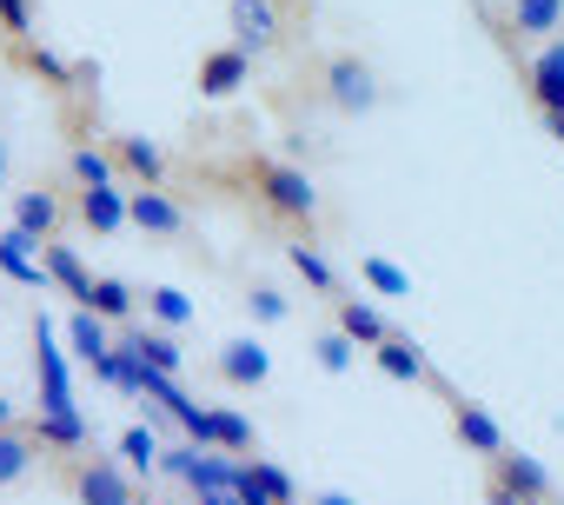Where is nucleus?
I'll use <instances>...</instances> for the list:
<instances>
[{"mask_svg": "<svg viewBox=\"0 0 564 505\" xmlns=\"http://www.w3.org/2000/svg\"><path fill=\"white\" fill-rule=\"evenodd\" d=\"M67 180H74V186H107V180H120V166H113V153H107V147L80 140V147L67 153Z\"/></svg>", "mask_w": 564, "mask_h": 505, "instance_id": "cd10ccee", "label": "nucleus"}, {"mask_svg": "<svg viewBox=\"0 0 564 505\" xmlns=\"http://www.w3.org/2000/svg\"><path fill=\"white\" fill-rule=\"evenodd\" d=\"M147 320H153V326H173V333H180V326L193 320V300H186L180 287H153V293H147Z\"/></svg>", "mask_w": 564, "mask_h": 505, "instance_id": "7c9ffc66", "label": "nucleus"}, {"mask_svg": "<svg viewBox=\"0 0 564 505\" xmlns=\"http://www.w3.org/2000/svg\"><path fill=\"white\" fill-rule=\"evenodd\" d=\"M0 180H8V153H0Z\"/></svg>", "mask_w": 564, "mask_h": 505, "instance_id": "a19ab883", "label": "nucleus"}, {"mask_svg": "<svg viewBox=\"0 0 564 505\" xmlns=\"http://www.w3.org/2000/svg\"><path fill=\"white\" fill-rule=\"evenodd\" d=\"M34 34V8L28 0H0V41H28Z\"/></svg>", "mask_w": 564, "mask_h": 505, "instance_id": "f704fd0d", "label": "nucleus"}, {"mask_svg": "<svg viewBox=\"0 0 564 505\" xmlns=\"http://www.w3.org/2000/svg\"><path fill=\"white\" fill-rule=\"evenodd\" d=\"M232 180L259 200V213L265 219H279V226H293V233H319V186H313V173L306 166H293V160H272V153H246L239 166H232Z\"/></svg>", "mask_w": 564, "mask_h": 505, "instance_id": "f257e3e1", "label": "nucleus"}, {"mask_svg": "<svg viewBox=\"0 0 564 505\" xmlns=\"http://www.w3.org/2000/svg\"><path fill=\"white\" fill-rule=\"evenodd\" d=\"M120 459H127L133 472H153V465H160V439H153L147 426H127V432H120Z\"/></svg>", "mask_w": 564, "mask_h": 505, "instance_id": "473e14b6", "label": "nucleus"}, {"mask_svg": "<svg viewBox=\"0 0 564 505\" xmlns=\"http://www.w3.org/2000/svg\"><path fill=\"white\" fill-rule=\"evenodd\" d=\"M41 465H47V445H41L28 426H8V432H0V492L21 485V479L41 472Z\"/></svg>", "mask_w": 564, "mask_h": 505, "instance_id": "412c9836", "label": "nucleus"}, {"mask_svg": "<svg viewBox=\"0 0 564 505\" xmlns=\"http://www.w3.org/2000/svg\"><path fill=\"white\" fill-rule=\"evenodd\" d=\"M544 127H551V140L564 147V114H544Z\"/></svg>", "mask_w": 564, "mask_h": 505, "instance_id": "4c0bfd02", "label": "nucleus"}, {"mask_svg": "<svg viewBox=\"0 0 564 505\" xmlns=\"http://www.w3.org/2000/svg\"><path fill=\"white\" fill-rule=\"evenodd\" d=\"M372 366H379L386 379H405V386H425V379H432V359H425L419 340H405V333H386V340L372 346Z\"/></svg>", "mask_w": 564, "mask_h": 505, "instance_id": "aec40b11", "label": "nucleus"}, {"mask_svg": "<svg viewBox=\"0 0 564 505\" xmlns=\"http://www.w3.org/2000/svg\"><path fill=\"white\" fill-rule=\"evenodd\" d=\"M213 373H219L226 386L252 393V386H265V379H272V353H265L259 340H226V346L213 353Z\"/></svg>", "mask_w": 564, "mask_h": 505, "instance_id": "2eb2a0df", "label": "nucleus"}, {"mask_svg": "<svg viewBox=\"0 0 564 505\" xmlns=\"http://www.w3.org/2000/svg\"><path fill=\"white\" fill-rule=\"evenodd\" d=\"M28 432H34L47 452H80V445H94V432H87V419H80V412H34V419H28Z\"/></svg>", "mask_w": 564, "mask_h": 505, "instance_id": "b1692460", "label": "nucleus"}, {"mask_svg": "<svg viewBox=\"0 0 564 505\" xmlns=\"http://www.w3.org/2000/svg\"><path fill=\"white\" fill-rule=\"evenodd\" d=\"M0 273H8L14 287H28V293L54 287V280H47V260H41V239H34V233H21V226L0 233Z\"/></svg>", "mask_w": 564, "mask_h": 505, "instance_id": "4468645a", "label": "nucleus"}, {"mask_svg": "<svg viewBox=\"0 0 564 505\" xmlns=\"http://www.w3.org/2000/svg\"><path fill=\"white\" fill-rule=\"evenodd\" d=\"M34 379H41V412H80L74 406V379H67V359L54 346V326L34 313Z\"/></svg>", "mask_w": 564, "mask_h": 505, "instance_id": "6e6552de", "label": "nucleus"}, {"mask_svg": "<svg viewBox=\"0 0 564 505\" xmlns=\"http://www.w3.org/2000/svg\"><path fill=\"white\" fill-rule=\"evenodd\" d=\"M120 346L140 359V366H160V373H186V353H180V340H173V326H153V320H133V326H120Z\"/></svg>", "mask_w": 564, "mask_h": 505, "instance_id": "f8f14e48", "label": "nucleus"}, {"mask_svg": "<svg viewBox=\"0 0 564 505\" xmlns=\"http://www.w3.org/2000/svg\"><path fill=\"white\" fill-rule=\"evenodd\" d=\"M41 260H47V280H54V287H61V293L74 300V307H87V300H94V273H87V260H80V246H74L67 233L41 246Z\"/></svg>", "mask_w": 564, "mask_h": 505, "instance_id": "6ab92c4d", "label": "nucleus"}, {"mask_svg": "<svg viewBox=\"0 0 564 505\" xmlns=\"http://www.w3.org/2000/svg\"><path fill=\"white\" fill-rule=\"evenodd\" d=\"M107 153H113L127 186H166V153L147 133H107Z\"/></svg>", "mask_w": 564, "mask_h": 505, "instance_id": "9b49d317", "label": "nucleus"}, {"mask_svg": "<svg viewBox=\"0 0 564 505\" xmlns=\"http://www.w3.org/2000/svg\"><path fill=\"white\" fill-rule=\"evenodd\" d=\"M206 412H213V452H232V459L259 452V432H252L246 412H232V406H206Z\"/></svg>", "mask_w": 564, "mask_h": 505, "instance_id": "a878e982", "label": "nucleus"}, {"mask_svg": "<svg viewBox=\"0 0 564 505\" xmlns=\"http://www.w3.org/2000/svg\"><path fill=\"white\" fill-rule=\"evenodd\" d=\"M8 54H14V67L41 74V80H54V87H74V67H67V61H54L47 47H34V41H8Z\"/></svg>", "mask_w": 564, "mask_h": 505, "instance_id": "c756f323", "label": "nucleus"}, {"mask_svg": "<svg viewBox=\"0 0 564 505\" xmlns=\"http://www.w3.org/2000/svg\"><path fill=\"white\" fill-rule=\"evenodd\" d=\"M74 219H80L94 239H107V233L133 226V206H127V180H107V186H74Z\"/></svg>", "mask_w": 564, "mask_h": 505, "instance_id": "1a4fd4ad", "label": "nucleus"}, {"mask_svg": "<svg viewBox=\"0 0 564 505\" xmlns=\"http://www.w3.org/2000/svg\"><path fill=\"white\" fill-rule=\"evenodd\" d=\"M352 353H359V346H352V340H346L339 326L313 340V359H319V373H352Z\"/></svg>", "mask_w": 564, "mask_h": 505, "instance_id": "2f4dec72", "label": "nucleus"}, {"mask_svg": "<svg viewBox=\"0 0 564 505\" xmlns=\"http://www.w3.org/2000/svg\"><path fill=\"white\" fill-rule=\"evenodd\" d=\"M127 206H133V226L147 239H186L193 233V213L173 200V186H127Z\"/></svg>", "mask_w": 564, "mask_h": 505, "instance_id": "423d86ee", "label": "nucleus"}, {"mask_svg": "<svg viewBox=\"0 0 564 505\" xmlns=\"http://www.w3.org/2000/svg\"><path fill=\"white\" fill-rule=\"evenodd\" d=\"M67 340H74V359H80L87 373H100V366H107V353H113V333H107V320H100L94 307H74Z\"/></svg>", "mask_w": 564, "mask_h": 505, "instance_id": "4be33fe9", "label": "nucleus"}, {"mask_svg": "<svg viewBox=\"0 0 564 505\" xmlns=\"http://www.w3.org/2000/svg\"><path fill=\"white\" fill-rule=\"evenodd\" d=\"M485 505H524V498H518V492H505L498 479H485Z\"/></svg>", "mask_w": 564, "mask_h": 505, "instance_id": "c9c22d12", "label": "nucleus"}, {"mask_svg": "<svg viewBox=\"0 0 564 505\" xmlns=\"http://www.w3.org/2000/svg\"><path fill=\"white\" fill-rule=\"evenodd\" d=\"M246 307H252V320H265V326H279L293 307H286V293L279 287H246Z\"/></svg>", "mask_w": 564, "mask_h": 505, "instance_id": "72a5a7b5", "label": "nucleus"}, {"mask_svg": "<svg viewBox=\"0 0 564 505\" xmlns=\"http://www.w3.org/2000/svg\"><path fill=\"white\" fill-rule=\"evenodd\" d=\"M485 465H491V479H498L505 492H518L524 505H544V498H551V472H544V465H538L531 452L505 445V452H498V459H485Z\"/></svg>", "mask_w": 564, "mask_h": 505, "instance_id": "dca6fc26", "label": "nucleus"}, {"mask_svg": "<svg viewBox=\"0 0 564 505\" xmlns=\"http://www.w3.org/2000/svg\"><path fill=\"white\" fill-rule=\"evenodd\" d=\"M306 94L326 107V114H346V120H359V114H372L379 100H386V87H379V74H372V61H359V54H319L313 67H306Z\"/></svg>", "mask_w": 564, "mask_h": 505, "instance_id": "20e7f679", "label": "nucleus"}, {"mask_svg": "<svg viewBox=\"0 0 564 505\" xmlns=\"http://www.w3.org/2000/svg\"><path fill=\"white\" fill-rule=\"evenodd\" d=\"M505 41H518V47H544L557 28H564V0H511V8H505Z\"/></svg>", "mask_w": 564, "mask_h": 505, "instance_id": "ddd939ff", "label": "nucleus"}, {"mask_svg": "<svg viewBox=\"0 0 564 505\" xmlns=\"http://www.w3.org/2000/svg\"><path fill=\"white\" fill-rule=\"evenodd\" d=\"M306 21H313L306 0H226V28H232V41H239L252 61L286 54Z\"/></svg>", "mask_w": 564, "mask_h": 505, "instance_id": "7ed1b4c3", "label": "nucleus"}, {"mask_svg": "<svg viewBox=\"0 0 564 505\" xmlns=\"http://www.w3.org/2000/svg\"><path fill=\"white\" fill-rule=\"evenodd\" d=\"M286 260H293V273H300V280L313 287V293H326V300L339 293V273H333V260H326V253H319V246H313L306 233H300V239L286 246Z\"/></svg>", "mask_w": 564, "mask_h": 505, "instance_id": "bb28decb", "label": "nucleus"}, {"mask_svg": "<svg viewBox=\"0 0 564 505\" xmlns=\"http://www.w3.org/2000/svg\"><path fill=\"white\" fill-rule=\"evenodd\" d=\"M246 505H286V498H300V485H293V472L286 465H272V459H239V485H232Z\"/></svg>", "mask_w": 564, "mask_h": 505, "instance_id": "f3484780", "label": "nucleus"}, {"mask_svg": "<svg viewBox=\"0 0 564 505\" xmlns=\"http://www.w3.org/2000/svg\"><path fill=\"white\" fill-rule=\"evenodd\" d=\"M41 472H47L74 505H153L147 485H140L120 459H107V452H94V445H80V452H47Z\"/></svg>", "mask_w": 564, "mask_h": 505, "instance_id": "f03ea898", "label": "nucleus"}, {"mask_svg": "<svg viewBox=\"0 0 564 505\" xmlns=\"http://www.w3.org/2000/svg\"><path fill=\"white\" fill-rule=\"evenodd\" d=\"M524 94L538 100V114H564V41H544L524 61Z\"/></svg>", "mask_w": 564, "mask_h": 505, "instance_id": "a211bd4d", "label": "nucleus"}, {"mask_svg": "<svg viewBox=\"0 0 564 505\" xmlns=\"http://www.w3.org/2000/svg\"><path fill=\"white\" fill-rule=\"evenodd\" d=\"M67 219H74V186H67V180H34L28 193H14V226L34 233L41 246L61 239Z\"/></svg>", "mask_w": 564, "mask_h": 505, "instance_id": "39448f33", "label": "nucleus"}, {"mask_svg": "<svg viewBox=\"0 0 564 505\" xmlns=\"http://www.w3.org/2000/svg\"><path fill=\"white\" fill-rule=\"evenodd\" d=\"M153 505H180V498H153Z\"/></svg>", "mask_w": 564, "mask_h": 505, "instance_id": "79ce46f5", "label": "nucleus"}, {"mask_svg": "<svg viewBox=\"0 0 564 505\" xmlns=\"http://www.w3.org/2000/svg\"><path fill=\"white\" fill-rule=\"evenodd\" d=\"M87 307H94L107 326H133V320H140V293H133L127 280H113V273L94 280V300H87Z\"/></svg>", "mask_w": 564, "mask_h": 505, "instance_id": "393cba45", "label": "nucleus"}, {"mask_svg": "<svg viewBox=\"0 0 564 505\" xmlns=\"http://www.w3.org/2000/svg\"><path fill=\"white\" fill-rule=\"evenodd\" d=\"M8 426H21V419H14V406H8V399H0V432H8Z\"/></svg>", "mask_w": 564, "mask_h": 505, "instance_id": "ea45409f", "label": "nucleus"}, {"mask_svg": "<svg viewBox=\"0 0 564 505\" xmlns=\"http://www.w3.org/2000/svg\"><path fill=\"white\" fill-rule=\"evenodd\" d=\"M333 326H339V333H346L352 346H366V353H372V346H379V340L392 333L379 307H366V300H339V293H333Z\"/></svg>", "mask_w": 564, "mask_h": 505, "instance_id": "5701e85b", "label": "nucleus"}, {"mask_svg": "<svg viewBox=\"0 0 564 505\" xmlns=\"http://www.w3.org/2000/svg\"><path fill=\"white\" fill-rule=\"evenodd\" d=\"M199 505H246L239 492H199Z\"/></svg>", "mask_w": 564, "mask_h": 505, "instance_id": "e433bc0d", "label": "nucleus"}, {"mask_svg": "<svg viewBox=\"0 0 564 505\" xmlns=\"http://www.w3.org/2000/svg\"><path fill=\"white\" fill-rule=\"evenodd\" d=\"M359 280L386 300H412V273H399L392 260H379V253H359Z\"/></svg>", "mask_w": 564, "mask_h": 505, "instance_id": "c85d7f7f", "label": "nucleus"}, {"mask_svg": "<svg viewBox=\"0 0 564 505\" xmlns=\"http://www.w3.org/2000/svg\"><path fill=\"white\" fill-rule=\"evenodd\" d=\"M438 399L452 406V439H458L465 452H478V459H498V452L511 445V439H505V426H498V419H491V412H485L478 399H465L458 386H445Z\"/></svg>", "mask_w": 564, "mask_h": 505, "instance_id": "0eeeda50", "label": "nucleus"}, {"mask_svg": "<svg viewBox=\"0 0 564 505\" xmlns=\"http://www.w3.org/2000/svg\"><path fill=\"white\" fill-rule=\"evenodd\" d=\"M313 505H352V498H346V492H319Z\"/></svg>", "mask_w": 564, "mask_h": 505, "instance_id": "58836bf2", "label": "nucleus"}, {"mask_svg": "<svg viewBox=\"0 0 564 505\" xmlns=\"http://www.w3.org/2000/svg\"><path fill=\"white\" fill-rule=\"evenodd\" d=\"M246 80H252V54H246L239 41H226V47L199 54V74H193L199 100H232V94H239Z\"/></svg>", "mask_w": 564, "mask_h": 505, "instance_id": "9d476101", "label": "nucleus"}]
</instances>
